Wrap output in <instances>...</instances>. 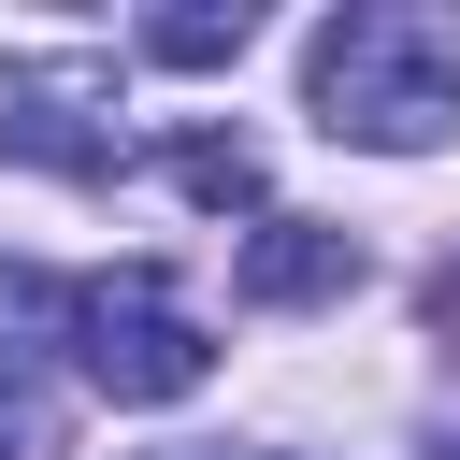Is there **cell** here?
<instances>
[{
    "label": "cell",
    "instance_id": "3957f363",
    "mask_svg": "<svg viewBox=\"0 0 460 460\" xmlns=\"http://www.w3.org/2000/svg\"><path fill=\"white\" fill-rule=\"evenodd\" d=\"M115 72L101 58H0V158L43 172H115Z\"/></svg>",
    "mask_w": 460,
    "mask_h": 460
},
{
    "label": "cell",
    "instance_id": "5b68a950",
    "mask_svg": "<svg viewBox=\"0 0 460 460\" xmlns=\"http://www.w3.org/2000/svg\"><path fill=\"white\" fill-rule=\"evenodd\" d=\"M244 43H259L244 0H172V14H144V58H172V72H216V58H244Z\"/></svg>",
    "mask_w": 460,
    "mask_h": 460
},
{
    "label": "cell",
    "instance_id": "277c9868",
    "mask_svg": "<svg viewBox=\"0 0 460 460\" xmlns=\"http://www.w3.org/2000/svg\"><path fill=\"white\" fill-rule=\"evenodd\" d=\"M345 288H359V244H345L331 216H273V230L244 244V302H273V316H288V302H345Z\"/></svg>",
    "mask_w": 460,
    "mask_h": 460
},
{
    "label": "cell",
    "instance_id": "ba28073f",
    "mask_svg": "<svg viewBox=\"0 0 460 460\" xmlns=\"http://www.w3.org/2000/svg\"><path fill=\"white\" fill-rule=\"evenodd\" d=\"M446 460H460V446H446Z\"/></svg>",
    "mask_w": 460,
    "mask_h": 460
},
{
    "label": "cell",
    "instance_id": "52a82bcc",
    "mask_svg": "<svg viewBox=\"0 0 460 460\" xmlns=\"http://www.w3.org/2000/svg\"><path fill=\"white\" fill-rule=\"evenodd\" d=\"M0 460H29V388L0 374Z\"/></svg>",
    "mask_w": 460,
    "mask_h": 460
},
{
    "label": "cell",
    "instance_id": "8992f818",
    "mask_svg": "<svg viewBox=\"0 0 460 460\" xmlns=\"http://www.w3.org/2000/svg\"><path fill=\"white\" fill-rule=\"evenodd\" d=\"M172 187H187V201H216V216H230V201H259V144H172Z\"/></svg>",
    "mask_w": 460,
    "mask_h": 460
},
{
    "label": "cell",
    "instance_id": "6da1fadb",
    "mask_svg": "<svg viewBox=\"0 0 460 460\" xmlns=\"http://www.w3.org/2000/svg\"><path fill=\"white\" fill-rule=\"evenodd\" d=\"M302 101H316L331 144L417 158V144L460 129V43H446L431 14H402V0H345V14L302 43Z\"/></svg>",
    "mask_w": 460,
    "mask_h": 460
},
{
    "label": "cell",
    "instance_id": "7a4b0ae2",
    "mask_svg": "<svg viewBox=\"0 0 460 460\" xmlns=\"http://www.w3.org/2000/svg\"><path fill=\"white\" fill-rule=\"evenodd\" d=\"M58 345H72V374L86 388H115V402H187L201 374H216V331L172 302V273H86V288H58Z\"/></svg>",
    "mask_w": 460,
    "mask_h": 460
}]
</instances>
